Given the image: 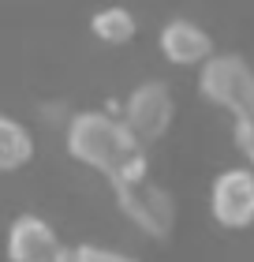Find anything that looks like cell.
Listing matches in <instances>:
<instances>
[{"mask_svg": "<svg viewBox=\"0 0 254 262\" xmlns=\"http://www.w3.org/2000/svg\"><path fill=\"white\" fill-rule=\"evenodd\" d=\"M64 150L71 161L101 172L105 184H124L150 176V146L131 135L120 113L105 109H75L71 124L64 127Z\"/></svg>", "mask_w": 254, "mask_h": 262, "instance_id": "obj_1", "label": "cell"}, {"mask_svg": "<svg viewBox=\"0 0 254 262\" xmlns=\"http://www.w3.org/2000/svg\"><path fill=\"white\" fill-rule=\"evenodd\" d=\"M198 90L236 124L254 120V68L239 53H217L205 68H198Z\"/></svg>", "mask_w": 254, "mask_h": 262, "instance_id": "obj_2", "label": "cell"}, {"mask_svg": "<svg viewBox=\"0 0 254 262\" xmlns=\"http://www.w3.org/2000/svg\"><path fill=\"white\" fill-rule=\"evenodd\" d=\"M116 195L120 213L127 217L131 229H138L146 240H168L176 229V199L168 187H161L153 176H138V180L108 184Z\"/></svg>", "mask_w": 254, "mask_h": 262, "instance_id": "obj_3", "label": "cell"}, {"mask_svg": "<svg viewBox=\"0 0 254 262\" xmlns=\"http://www.w3.org/2000/svg\"><path fill=\"white\" fill-rule=\"evenodd\" d=\"M120 120L131 127L142 146H153L168 135V127L176 120V98L161 79H142L138 86L127 90V98L120 101Z\"/></svg>", "mask_w": 254, "mask_h": 262, "instance_id": "obj_4", "label": "cell"}, {"mask_svg": "<svg viewBox=\"0 0 254 262\" xmlns=\"http://www.w3.org/2000/svg\"><path fill=\"white\" fill-rule=\"evenodd\" d=\"M210 217L228 232L254 225V165H232L210 184Z\"/></svg>", "mask_w": 254, "mask_h": 262, "instance_id": "obj_5", "label": "cell"}, {"mask_svg": "<svg viewBox=\"0 0 254 262\" xmlns=\"http://www.w3.org/2000/svg\"><path fill=\"white\" fill-rule=\"evenodd\" d=\"M4 251H8V262H64L71 244L60 240V232L41 213H19L8 225Z\"/></svg>", "mask_w": 254, "mask_h": 262, "instance_id": "obj_6", "label": "cell"}, {"mask_svg": "<svg viewBox=\"0 0 254 262\" xmlns=\"http://www.w3.org/2000/svg\"><path fill=\"white\" fill-rule=\"evenodd\" d=\"M157 45H161V56L172 68H205L217 56V45H213V34L202 27V23L187 19V15H176L168 19L161 34H157Z\"/></svg>", "mask_w": 254, "mask_h": 262, "instance_id": "obj_7", "label": "cell"}, {"mask_svg": "<svg viewBox=\"0 0 254 262\" xmlns=\"http://www.w3.org/2000/svg\"><path fill=\"white\" fill-rule=\"evenodd\" d=\"M30 161H34V131L15 116L0 113V176L27 169Z\"/></svg>", "mask_w": 254, "mask_h": 262, "instance_id": "obj_8", "label": "cell"}, {"mask_svg": "<svg viewBox=\"0 0 254 262\" xmlns=\"http://www.w3.org/2000/svg\"><path fill=\"white\" fill-rule=\"evenodd\" d=\"M90 34L101 45H127V41H135V34H138V19H135V11L124 8V4H105L90 15Z\"/></svg>", "mask_w": 254, "mask_h": 262, "instance_id": "obj_9", "label": "cell"}, {"mask_svg": "<svg viewBox=\"0 0 254 262\" xmlns=\"http://www.w3.org/2000/svg\"><path fill=\"white\" fill-rule=\"evenodd\" d=\"M64 262H138L127 251H116V247H101V244H71V251Z\"/></svg>", "mask_w": 254, "mask_h": 262, "instance_id": "obj_10", "label": "cell"}, {"mask_svg": "<svg viewBox=\"0 0 254 262\" xmlns=\"http://www.w3.org/2000/svg\"><path fill=\"white\" fill-rule=\"evenodd\" d=\"M38 116H45L53 127H60V135H64V127L71 124V116H75V109H71V101H41L38 105Z\"/></svg>", "mask_w": 254, "mask_h": 262, "instance_id": "obj_11", "label": "cell"}, {"mask_svg": "<svg viewBox=\"0 0 254 262\" xmlns=\"http://www.w3.org/2000/svg\"><path fill=\"white\" fill-rule=\"evenodd\" d=\"M236 139L247 154V165H254V120L250 124H236Z\"/></svg>", "mask_w": 254, "mask_h": 262, "instance_id": "obj_12", "label": "cell"}]
</instances>
